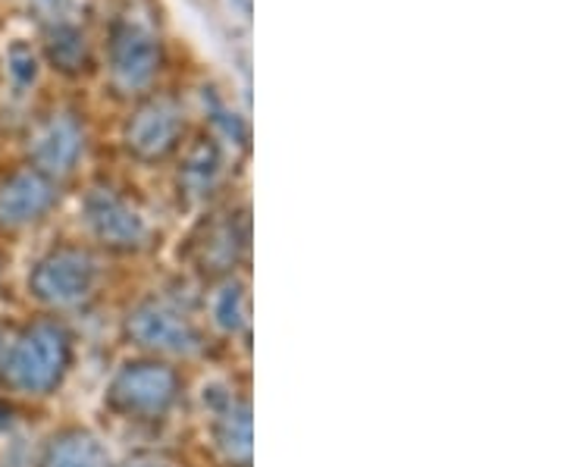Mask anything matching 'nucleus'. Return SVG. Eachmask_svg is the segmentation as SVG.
<instances>
[{"label": "nucleus", "mask_w": 564, "mask_h": 467, "mask_svg": "<svg viewBox=\"0 0 564 467\" xmlns=\"http://www.w3.org/2000/svg\"><path fill=\"white\" fill-rule=\"evenodd\" d=\"M69 367V336L57 324H35L13 343L3 377L29 395H44L57 387Z\"/></svg>", "instance_id": "f257e3e1"}, {"label": "nucleus", "mask_w": 564, "mask_h": 467, "mask_svg": "<svg viewBox=\"0 0 564 467\" xmlns=\"http://www.w3.org/2000/svg\"><path fill=\"white\" fill-rule=\"evenodd\" d=\"M98 283V264L82 248H61L47 254L32 273V292L44 305L76 307L82 305Z\"/></svg>", "instance_id": "f03ea898"}, {"label": "nucleus", "mask_w": 564, "mask_h": 467, "mask_svg": "<svg viewBox=\"0 0 564 467\" xmlns=\"http://www.w3.org/2000/svg\"><path fill=\"white\" fill-rule=\"evenodd\" d=\"M161 69V39L135 20H120L110 32V79L117 91L148 88Z\"/></svg>", "instance_id": "7ed1b4c3"}, {"label": "nucleus", "mask_w": 564, "mask_h": 467, "mask_svg": "<svg viewBox=\"0 0 564 467\" xmlns=\"http://www.w3.org/2000/svg\"><path fill=\"white\" fill-rule=\"evenodd\" d=\"M176 392H180V380L170 367L158 361H139V365H126L117 373L110 399L126 414L158 417L176 402Z\"/></svg>", "instance_id": "20e7f679"}, {"label": "nucleus", "mask_w": 564, "mask_h": 467, "mask_svg": "<svg viewBox=\"0 0 564 467\" xmlns=\"http://www.w3.org/2000/svg\"><path fill=\"white\" fill-rule=\"evenodd\" d=\"M126 329L141 348H151L161 355H195L202 348V336L188 324V317H182L176 307L163 305V302L135 307Z\"/></svg>", "instance_id": "39448f33"}, {"label": "nucleus", "mask_w": 564, "mask_h": 467, "mask_svg": "<svg viewBox=\"0 0 564 467\" xmlns=\"http://www.w3.org/2000/svg\"><path fill=\"white\" fill-rule=\"evenodd\" d=\"M85 224L110 248H139L148 242V224L132 204L110 188H95L85 198Z\"/></svg>", "instance_id": "423d86ee"}, {"label": "nucleus", "mask_w": 564, "mask_h": 467, "mask_svg": "<svg viewBox=\"0 0 564 467\" xmlns=\"http://www.w3.org/2000/svg\"><path fill=\"white\" fill-rule=\"evenodd\" d=\"M182 135V110L170 98L141 104L135 117L126 126V148L139 161H161L166 158Z\"/></svg>", "instance_id": "0eeeda50"}, {"label": "nucleus", "mask_w": 564, "mask_h": 467, "mask_svg": "<svg viewBox=\"0 0 564 467\" xmlns=\"http://www.w3.org/2000/svg\"><path fill=\"white\" fill-rule=\"evenodd\" d=\"M82 148H85V132L76 117L69 113H54L47 122L29 139V158L39 166V173L51 176H66L79 163Z\"/></svg>", "instance_id": "6e6552de"}, {"label": "nucleus", "mask_w": 564, "mask_h": 467, "mask_svg": "<svg viewBox=\"0 0 564 467\" xmlns=\"http://www.w3.org/2000/svg\"><path fill=\"white\" fill-rule=\"evenodd\" d=\"M57 198L54 183L39 170H20L0 183V226L35 224Z\"/></svg>", "instance_id": "1a4fd4ad"}, {"label": "nucleus", "mask_w": 564, "mask_h": 467, "mask_svg": "<svg viewBox=\"0 0 564 467\" xmlns=\"http://www.w3.org/2000/svg\"><path fill=\"white\" fill-rule=\"evenodd\" d=\"M44 467H110L107 448L88 433H66L54 439L44 455Z\"/></svg>", "instance_id": "9d476101"}, {"label": "nucleus", "mask_w": 564, "mask_h": 467, "mask_svg": "<svg viewBox=\"0 0 564 467\" xmlns=\"http://www.w3.org/2000/svg\"><path fill=\"white\" fill-rule=\"evenodd\" d=\"M217 446L220 452L236 461V465H248L251 461V414L248 405H226V411L217 421Z\"/></svg>", "instance_id": "9b49d317"}, {"label": "nucleus", "mask_w": 564, "mask_h": 467, "mask_svg": "<svg viewBox=\"0 0 564 467\" xmlns=\"http://www.w3.org/2000/svg\"><path fill=\"white\" fill-rule=\"evenodd\" d=\"M220 180V148L204 139L182 166V185L188 188V195L202 198V195H210V188Z\"/></svg>", "instance_id": "f8f14e48"}, {"label": "nucleus", "mask_w": 564, "mask_h": 467, "mask_svg": "<svg viewBox=\"0 0 564 467\" xmlns=\"http://www.w3.org/2000/svg\"><path fill=\"white\" fill-rule=\"evenodd\" d=\"M47 54L54 66H61L63 73H79L88 63V47H85V35L73 22H57L47 35Z\"/></svg>", "instance_id": "ddd939ff"}, {"label": "nucleus", "mask_w": 564, "mask_h": 467, "mask_svg": "<svg viewBox=\"0 0 564 467\" xmlns=\"http://www.w3.org/2000/svg\"><path fill=\"white\" fill-rule=\"evenodd\" d=\"M214 317L226 333H236L248 324V298H245V289L239 283L223 285L217 302H214Z\"/></svg>", "instance_id": "4468645a"}, {"label": "nucleus", "mask_w": 564, "mask_h": 467, "mask_svg": "<svg viewBox=\"0 0 564 467\" xmlns=\"http://www.w3.org/2000/svg\"><path fill=\"white\" fill-rule=\"evenodd\" d=\"M10 73H13L17 82H22V85H29V82L35 79L39 66H35V57H32V51H29V47L17 44V47L10 51Z\"/></svg>", "instance_id": "2eb2a0df"}, {"label": "nucleus", "mask_w": 564, "mask_h": 467, "mask_svg": "<svg viewBox=\"0 0 564 467\" xmlns=\"http://www.w3.org/2000/svg\"><path fill=\"white\" fill-rule=\"evenodd\" d=\"M129 467H166L163 461H158V458H139L135 465H129Z\"/></svg>", "instance_id": "dca6fc26"}]
</instances>
